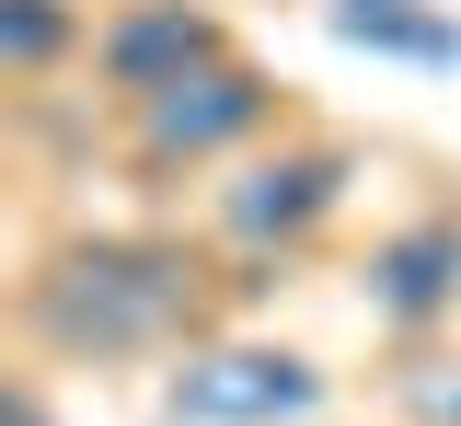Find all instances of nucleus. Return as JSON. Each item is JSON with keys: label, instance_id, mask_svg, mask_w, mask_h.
<instances>
[{"label": "nucleus", "instance_id": "obj_2", "mask_svg": "<svg viewBox=\"0 0 461 426\" xmlns=\"http://www.w3.org/2000/svg\"><path fill=\"white\" fill-rule=\"evenodd\" d=\"M312 368L300 358H266V346H230V358H196L173 380V415L185 426H277V415H312Z\"/></svg>", "mask_w": 461, "mask_h": 426}, {"label": "nucleus", "instance_id": "obj_6", "mask_svg": "<svg viewBox=\"0 0 461 426\" xmlns=\"http://www.w3.org/2000/svg\"><path fill=\"white\" fill-rule=\"evenodd\" d=\"M369 277H381V311H393V323H427V311L461 288V219H427V231H403V243L381 253Z\"/></svg>", "mask_w": 461, "mask_h": 426}, {"label": "nucleus", "instance_id": "obj_3", "mask_svg": "<svg viewBox=\"0 0 461 426\" xmlns=\"http://www.w3.org/2000/svg\"><path fill=\"white\" fill-rule=\"evenodd\" d=\"M266 116V93H254V81H242V69H185V81H162V93H150V150H162V162H185V150H220V138H242V127Z\"/></svg>", "mask_w": 461, "mask_h": 426}, {"label": "nucleus", "instance_id": "obj_4", "mask_svg": "<svg viewBox=\"0 0 461 426\" xmlns=\"http://www.w3.org/2000/svg\"><path fill=\"white\" fill-rule=\"evenodd\" d=\"M208 12H185V0H162V12H139V23H115L104 35V69L127 81V93H162V81H185V69H208Z\"/></svg>", "mask_w": 461, "mask_h": 426}, {"label": "nucleus", "instance_id": "obj_8", "mask_svg": "<svg viewBox=\"0 0 461 426\" xmlns=\"http://www.w3.org/2000/svg\"><path fill=\"white\" fill-rule=\"evenodd\" d=\"M58 35H69V12H58V0H0V58H47Z\"/></svg>", "mask_w": 461, "mask_h": 426}, {"label": "nucleus", "instance_id": "obj_5", "mask_svg": "<svg viewBox=\"0 0 461 426\" xmlns=\"http://www.w3.org/2000/svg\"><path fill=\"white\" fill-rule=\"evenodd\" d=\"M335 184H346L335 150H300V162H277V173H254L242 196H230V231H242V243L300 231V219H323V208H335Z\"/></svg>", "mask_w": 461, "mask_h": 426}, {"label": "nucleus", "instance_id": "obj_9", "mask_svg": "<svg viewBox=\"0 0 461 426\" xmlns=\"http://www.w3.org/2000/svg\"><path fill=\"white\" fill-rule=\"evenodd\" d=\"M0 426H23V404H12V392H0Z\"/></svg>", "mask_w": 461, "mask_h": 426}, {"label": "nucleus", "instance_id": "obj_10", "mask_svg": "<svg viewBox=\"0 0 461 426\" xmlns=\"http://www.w3.org/2000/svg\"><path fill=\"white\" fill-rule=\"evenodd\" d=\"M438 415H461V392H438Z\"/></svg>", "mask_w": 461, "mask_h": 426}, {"label": "nucleus", "instance_id": "obj_1", "mask_svg": "<svg viewBox=\"0 0 461 426\" xmlns=\"http://www.w3.org/2000/svg\"><path fill=\"white\" fill-rule=\"evenodd\" d=\"M58 334H93V346H139L185 311V265L173 253H81L58 277Z\"/></svg>", "mask_w": 461, "mask_h": 426}, {"label": "nucleus", "instance_id": "obj_7", "mask_svg": "<svg viewBox=\"0 0 461 426\" xmlns=\"http://www.w3.org/2000/svg\"><path fill=\"white\" fill-rule=\"evenodd\" d=\"M335 23H346V35H381V47H415V58H450V47H461L450 23H403V0H346Z\"/></svg>", "mask_w": 461, "mask_h": 426}]
</instances>
